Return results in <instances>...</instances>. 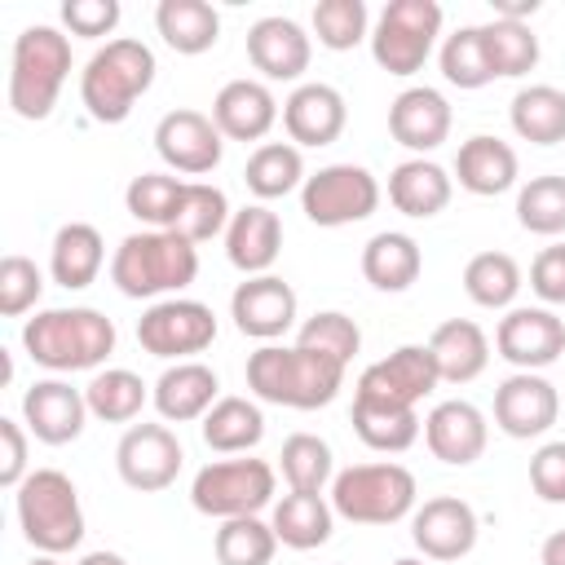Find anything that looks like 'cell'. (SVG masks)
I'll return each instance as SVG.
<instances>
[{"label":"cell","mask_w":565,"mask_h":565,"mask_svg":"<svg viewBox=\"0 0 565 565\" xmlns=\"http://www.w3.org/2000/svg\"><path fill=\"white\" fill-rule=\"evenodd\" d=\"M344 384V362L322 353V349H305V344H260L247 358V388L260 402L274 406H291V411H318L327 402H335Z\"/></svg>","instance_id":"6da1fadb"},{"label":"cell","mask_w":565,"mask_h":565,"mask_svg":"<svg viewBox=\"0 0 565 565\" xmlns=\"http://www.w3.org/2000/svg\"><path fill=\"white\" fill-rule=\"evenodd\" d=\"M22 349L44 371H93L115 353V322L88 305L44 309V313L26 318Z\"/></svg>","instance_id":"7a4b0ae2"},{"label":"cell","mask_w":565,"mask_h":565,"mask_svg":"<svg viewBox=\"0 0 565 565\" xmlns=\"http://www.w3.org/2000/svg\"><path fill=\"white\" fill-rule=\"evenodd\" d=\"M154 71L159 66H154L150 44L132 35L106 40L79 71V102L97 124H124L137 97H146V88L154 84Z\"/></svg>","instance_id":"3957f363"},{"label":"cell","mask_w":565,"mask_h":565,"mask_svg":"<svg viewBox=\"0 0 565 565\" xmlns=\"http://www.w3.org/2000/svg\"><path fill=\"white\" fill-rule=\"evenodd\" d=\"M199 278V247L172 230L128 234L110 260V282L128 300H150L163 291H181Z\"/></svg>","instance_id":"277c9868"},{"label":"cell","mask_w":565,"mask_h":565,"mask_svg":"<svg viewBox=\"0 0 565 565\" xmlns=\"http://www.w3.org/2000/svg\"><path fill=\"white\" fill-rule=\"evenodd\" d=\"M71 75V40L57 26H26L13 40V66H9V106L18 119H49L57 106V93Z\"/></svg>","instance_id":"5b68a950"},{"label":"cell","mask_w":565,"mask_h":565,"mask_svg":"<svg viewBox=\"0 0 565 565\" xmlns=\"http://www.w3.org/2000/svg\"><path fill=\"white\" fill-rule=\"evenodd\" d=\"M18 494V525L26 534V543L44 556H62L71 547H79L84 539V508H79V490L62 468H35L26 472V481L13 490Z\"/></svg>","instance_id":"8992f818"},{"label":"cell","mask_w":565,"mask_h":565,"mask_svg":"<svg viewBox=\"0 0 565 565\" xmlns=\"http://www.w3.org/2000/svg\"><path fill=\"white\" fill-rule=\"evenodd\" d=\"M415 494H419L415 472L393 459L353 463L331 481V508L353 525H393L406 512H415Z\"/></svg>","instance_id":"52a82bcc"},{"label":"cell","mask_w":565,"mask_h":565,"mask_svg":"<svg viewBox=\"0 0 565 565\" xmlns=\"http://www.w3.org/2000/svg\"><path fill=\"white\" fill-rule=\"evenodd\" d=\"M441 35V4L437 0H393L384 4L371 31V57L388 75H415Z\"/></svg>","instance_id":"ba28073f"},{"label":"cell","mask_w":565,"mask_h":565,"mask_svg":"<svg viewBox=\"0 0 565 565\" xmlns=\"http://www.w3.org/2000/svg\"><path fill=\"white\" fill-rule=\"evenodd\" d=\"M274 499V468L265 459H216L194 472L190 503L203 516H256Z\"/></svg>","instance_id":"9c48e42d"},{"label":"cell","mask_w":565,"mask_h":565,"mask_svg":"<svg viewBox=\"0 0 565 565\" xmlns=\"http://www.w3.org/2000/svg\"><path fill=\"white\" fill-rule=\"evenodd\" d=\"M375 207H380V181L358 163H327L300 185V212L322 230L366 221Z\"/></svg>","instance_id":"30bf717a"},{"label":"cell","mask_w":565,"mask_h":565,"mask_svg":"<svg viewBox=\"0 0 565 565\" xmlns=\"http://www.w3.org/2000/svg\"><path fill=\"white\" fill-rule=\"evenodd\" d=\"M216 340V313L203 300H159L137 318V344L154 358H190Z\"/></svg>","instance_id":"8fae6325"},{"label":"cell","mask_w":565,"mask_h":565,"mask_svg":"<svg viewBox=\"0 0 565 565\" xmlns=\"http://www.w3.org/2000/svg\"><path fill=\"white\" fill-rule=\"evenodd\" d=\"M181 459H185V450L168 424H132L115 446V468H119L124 486H132L141 494L168 490L181 472Z\"/></svg>","instance_id":"7c38bea8"},{"label":"cell","mask_w":565,"mask_h":565,"mask_svg":"<svg viewBox=\"0 0 565 565\" xmlns=\"http://www.w3.org/2000/svg\"><path fill=\"white\" fill-rule=\"evenodd\" d=\"M154 150L172 172L185 177H203L221 163V128L212 124V115L203 110H168L154 128Z\"/></svg>","instance_id":"4fadbf2b"},{"label":"cell","mask_w":565,"mask_h":565,"mask_svg":"<svg viewBox=\"0 0 565 565\" xmlns=\"http://www.w3.org/2000/svg\"><path fill=\"white\" fill-rule=\"evenodd\" d=\"M556 415H561V397L552 380H543L539 371H516L494 388V424L516 441L543 437L556 424Z\"/></svg>","instance_id":"5bb4252c"},{"label":"cell","mask_w":565,"mask_h":565,"mask_svg":"<svg viewBox=\"0 0 565 565\" xmlns=\"http://www.w3.org/2000/svg\"><path fill=\"white\" fill-rule=\"evenodd\" d=\"M494 349L516 371H543L565 353V322L552 309H508V318H499Z\"/></svg>","instance_id":"9a60e30c"},{"label":"cell","mask_w":565,"mask_h":565,"mask_svg":"<svg viewBox=\"0 0 565 565\" xmlns=\"http://www.w3.org/2000/svg\"><path fill=\"white\" fill-rule=\"evenodd\" d=\"M477 512L472 503L455 499V494H437L424 499V508H415L411 516V539L428 561H459L477 547Z\"/></svg>","instance_id":"2e32d148"},{"label":"cell","mask_w":565,"mask_h":565,"mask_svg":"<svg viewBox=\"0 0 565 565\" xmlns=\"http://www.w3.org/2000/svg\"><path fill=\"white\" fill-rule=\"evenodd\" d=\"M230 318L252 340H278L296 322V291L282 278H274V274H256V278L234 287Z\"/></svg>","instance_id":"e0dca14e"},{"label":"cell","mask_w":565,"mask_h":565,"mask_svg":"<svg viewBox=\"0 0 565 565\" xmlns=\"http://www.w3.org/2000/svg\"><path fill=\"white\" fill-rule=\"evenodd\" d=\"M22 419H26L35 441L66 446L84 433L88 397H84V388H71L66 380H40L22 393Z\"/></svg>","instance_id":"ac0fdd59"},{"label":"cell","mask_w":565,"mask_h":565,"mask_svg":"<svg viewBox=\"0 0 565 565\" xmlns=\"http://www.w3.org/2000/svg\"><path fill=\"white\" fill-rule=\"evenodd\" d=\"M437 384H441V375H437V362H433L428 344H402V349H393L388 358H380L375 366H366L358 375L362 393H375V397H388V402H402V406H419Z\"/></svg>","instance_id":"d6986e66"},{"label":"cell","mask_w":565,"mask_h":565,"mask_svg":"<svg viewBox=\"0 0 565 565\" xmlns=\"http://www.w3.org/2000/svg\"><path fill=\"white\" fill-rule=\"evenodd\" d=\"M247 57L265 79H282L287 84V79H300L309 71L313 44H309L300 22L274 13V18H260V22L247 26Z\"/></svg>","instance_id":"ffe728a7"},{"label":"cell","mask_w":565,"mask_h":565,"mask_svg":"<svg viewBox=\"0 0 565 565\" xmlns=\"http://www.w3.org/2000/svg\"><path fill=\"white\" fill-rule=\"evenodd\" d=\"M388 132L397 146H406L424 159L428 150H437L450 137V102L428 84L402 88L388 106Z\"/></svg>","instance_id":"44dd1931"},{"label":"cell","mask_w":565,"mask_h":565,"mask_svg":"<svg viewBox=\"0 0 565 565\" xmlns=\"http://www.w3.org/2000/svg\"><path fill=\"white\" fill-rule=\"evenodd\" d=\"M486 437H490L486 415H481L472 402H463V397L437 402V406L428 411V419H424V441H428V450H433L441 463H455V468L481 459Z\"/></svg>","instance_id":"7402d4cb"},{"label":"cell","mask_w":565,"mask_h":565,"mask_svg":"<svg viewBox=\"0 0 565 565\" xmlns=\"http://www.w3.org/2000/svg\"><path fill=\"white\" fill-rule=\"evenodd\" d=\"M349 106L331 84H300L282 102V128L296 146H331L344 132Z\"/></svg>","instance_id":"603a6c76"},{"label":"cell","mask_w":565,"mask_h":565,"mask_svg":"<svg viewBox=\"0 0 565 565\" xmlns=\"http://www.w3.org/2000/svg\"><path fill=\"white\" fill-rule=\"evenodd\" d=\"M212 124L230 141H260L278 124V102L260 79H230L212 102Z\"/></svg>","instance_id":"cb8c5ba5"},{"label":"cell","mask_w":565,"mask_h":565,"mask_svg":"<svg viewBox=\"0 0 565 565\" xmlns=\"http://www.w3.org/2000/svg\"><path fill=\"white\" fill-rule=\"evenodd\" d=\"M282 252V221L278 212H269L265 203H247L243 212L230 216L225 225V256L234 269H243L247 278L265 274Z\"/></svg>","instance_id":"d4e9b609"},{"label":"cell","mask_w":565,"mask_h":565,"mask_svg":"<svg viewBox=\"0 0 565 565\" xmlns=\"http://www.w3.org/2000/svg\"><path fill=\"white\" fill-rule=\"evenodd\" d=\"M216 371L203 362H177L154 380V411L168 424H185V419H203L221 397H216Z\"/></svg>","instance_id":"484cf974"},{"label":"cell","mask_w":565,"mask_h":565,"mask_svg":"<svg viewBox=\"0 0 565 565\" xmlns=\"http://www.w3.org/2000/svg\"><path fill=\"white\" fill-rule=\"evenodd\" d=\"M349 419H353V433L362 437V446L384 450V455L411 450L419 437L415 406H402V402H388V397H375L362 388H353V415Z\"/></svg>","instance_id":"4316f807"},{"label":"cell","mask_w":565,"mask_h":565,"mask_svg":"<svg viewBox=\"0 0 565 565\" xmlns=\"http://www.w3.org/2000/svg\"><path fill=\"white\" fill-rule=\"evenodd\" d=\"M455 177L468 194H481V199H494L503 190L516 185V150L490 132H477L459 146L455 154Z\"/></svg>","instance_id":"83f0119b"},{"label":"cell","mask_w":565,"mask_h":565,"mask_svg":"<svg viewBox=\"0 0 565 565\" xmlns=\"http://www.w3.org/2000/svg\"><path fill=\"white\" fill-rule=\"evenodd\" d=\"M455 194V181L441 163L433 159H406L388 172V203L402 212V216H415V221H428L437 216Z\"/></svg>","instance_id":"f1b7e54d"},{"label":"cell","mask_w":565,"mask_h":565,"mask_svg":"<svg viewBox=\"0 0 565 565\" xmlns=\"http://www.w3.org/2000/svg\"><path fill=\"white\" fill-rule=\"evenodd\" d=\"M428 353L437 362V375L446 384H468L486 371L490 362V340L472 318H446L433 335H428Z\"/></svg>","instance_id":"f546056e"},{"label":"cell","mask_w":565,"mask_h":565,"mask_svg":"<svg viewBox=\"0 0 565 565\" xmlns=\"http://www.w3.org/2000/svg\"><path fill=\"white\" fill-rule=\"evenodd\" d=\"M106 260V243L97 234V225L88 221H71L53 234V252H49V274L53 282H62L66 291H84L88 282H97Z\"/></svg>","instance_id":"4dcf8cb0"},{"label":"cell","mask_w":565,"mask_h":565,"mask_svg":"<svg viewBox=\"0 0 565 565\" xmlns=\"http://www.w3.org/2000/svg\"><path fill=\"white\" fill-rule=\"evenodd\" d=\"M154 26L172 53L199 57L221 40V13L207 0H159Z\"/></svg>","instance_id":"1f68e13d"},{"label":"cell","mask_w":565,"mask_h":565,"mask_svg":"<svg viewBox=\"0 0 565 565\" xmlns=\"http://www.w3.org/2000/svg\"><path fill=\"white\" fill-rule=\"evenodd\" d=\"M424 269L419 243L402 230H384L362 247V274L375 291H406Z\"/></svg>","instance_id":"d6a6232c"},{"label":"cell","mask_w":565,"mask_h":565,"mask_svg":"<svg viewBox=\"0 0 565 565\" xmlns=\"http://www.w3.org/2000/svg\"><path fill=\"white\" fill-rule=\"evenodd\" d=\"M331 521H335V508L322 499V494H305V490H291L274 503V534L282 547H296V552H309V547H322L331 539Z\"/></svg>","instance_id":"836d02e7"},{"label":"cell","mask_w":565,"mask_h":565,"mask_svg":"<svg viewBox=\"0 0 565 565\" xmlns=\"http://www.w3.org/2000/svg\"><path fill=\"white\" fill-rule=\"evenodd\" d=\"M260 437H265V415L247 397H221L203 415V441L216 455H247Z\"/></svg>","instance_id":"e575fe53"},{"label":"cell","mask_w":565,"mask_h":565,"mask_svg":"<svg viewBox=\"0 0 565 565\" xmlns=\"http://www.w3.org/2000/svg\"><path fill=\"white\" fill-rule=\"evenodd\" d=\"M512 132L534 146H556L565 141V93L552 84H530L512 97Z\"/></svg>","instance_id":"d590c367"},{"label":"cell","mask_w":565,"mask_h":565,"mask_svg":"<svg viewBox=\"0 0 565 565\" xmlns=\"http://www.w3.org/2000/svg\"><path fill=\"white\" fill-rule=\"evenodd\" d=\"M243 181L256 199H282L296 185H305V159L291 141H260L243 168Z\"/></svg>","instance_id":"8d00e7d4"},{"label":"cell","mask_w":565,"mask_h":565,"mask_svg":"<svg viewBox=\"0 0 565 565\" xmlns=\"http://www.w3.org/2000/svg\"><path fill=\"white\" fill-rule=\"evenodd\" d=\"M463 291L481 309H508L521 291V265L508 252H477L463 265Z\"/></svg>","instance_id":"74e56055"},{"label":"cell","mask_w":565,"mask_h":565,"mask_svg":"<svg viewBox=\"0 0 565 565\" xmlns=\"http://www.w3.org/2000/svg\"><path fill=\"white\" fill-rule=\"evenodd\" d=\"M84 397H88V415H97L106 424H128V419L141 415V406H146L150 393H146V380L137 371L110 366V371H97L93 375V384L84 388Z\"/></svg>","instance_id":"f35d334b"},{"label":"cell","mask_w":565,"mask_h":565,"mask_svg":"<svg viewBox=\"0 0 565 565\" xmlns=\"http://www.w3.org/2000/svg\"><path fill=\"white\" fill-rule=\"evenodd\" d=\"M481 44H486V57H490V71L494 79H516L525 71L539 66V35L530 31V22H486L481 26Z\"/></svg>","instance_id":"ab89813d"},{"label":"cell","mask_w":565,"mask_h":565,"mask_svg":"<svg viewBox=\"0 0 565 565\" xmlns=\"http://www.w3.org/2000/svg\"><path fill=\"white\" fill-rule=\"evenodd\" d=\"M225 225H230V199H225V190H216L207 181H185L181 207H177V216H172L168 230L181 234L185 243H207Z\"/></svg>","instance_id":"60d3db41"},{"label":"cell","mask_w":565,"mask_h":565,"mask_svg":"<svg viewBox=\"0 0 565 565\" xmlns=\"http://www.w3.org/2000/svg\"><path fill=\"white\" fill-rule=\"evenodd\" d=\"M282 477L291 490H305V494H322L327 481H335V459H331V446L313 433H291L282 441Z\"/></svg>","instance_id":"b9f144b4"},{"label":"cell","mask_w":565,"mask_h":565,"mask_svg":"<svg viewBox=\"0 0 565 565\" xmlns=\"http://www.w3.org/2000/svg\"><path fill=\"white\" fill-rule=\"evenodd\" d=\"M212 547H216L221 565H269L278 552V534L260 516H230V521H221Z\"/></svg>","instance_id":"7bdbcfd3"},{"label":"cell","mask_w":565,"mask_h":565,"mask_svg":"<svg viewBox=\"0 0 565 565\" xmlns=\"http://www.w3.org/2000/svg\"><path fill=\"white\" fill-rule=\"evenodd\" d=\"M181 194H185V181H181V177H168V172H141V177L128 181L124 203H128V212H132L141 225H150V230H168L172 216H177V207H181Z\"/></svg>","instance_id":"ee69618b"},{"label":"cell","mask_w":565,"mask_h":565,"mask_svg":"<svg viewBox=\"0 0 565 565\" xmlns=\"http://www.w3.org/2000/svg\"><path fill=\"white\" fill-rule=\"evenodd\" d=\"M516 221L543 238L565 234V177H530L516 194Z\"/></svg>","instance_id":"f6af8a7d"},{"label":"cell","mask_w":565,"mask_h":565,"mask_svg":"<svg viewBox=\"0 0 565 565\" xmlns=\"http://www.w3.org/2000/svg\"><path fill=\"white\" fill-rule=\"evenodd\" d=\"M437 62H441V75L455 88H486L494 79L490 57H486V44H481V26H459L455 35H446Z\"/></svg>","instance_id":"bcb514c9"},{"label":"cell","mask_w":565,"mask_h":565,"mask_svg":"<svg viewBox=\"0 0 565 565\" xmlns=\"http://www.w3.org/2000/svg\"><path fill=\"white\" fill-rule=\"evenodd\" d=\"M366 4L362 0H318L313 4V31L318 44L331 53H349L366 40Z\"/></svg>","instance_id":"7dc6e473"},{"label":"cell","mask_w":565,"mask_h":565,"mask_svg":"<svg viewBox=\"0 0 565 565\" xmlns=\"http://www.w3.org/2000/svg\"><path fill=\"white\" fill-rule=\"evenodd\" d=\"M296 344H305V349H322V353H331V358H340V362L349 366L353 353L362 349V331H358V322H353L349 313H340V309H322V313L305 318Z\"/></svg>","instance_id":"c3c4849f"},{"label":"cell","mask_w":565,"mask_h":565,"mask_svg":"<svg viewBox=\"0 0 565 565\" xmlns=\"http://www.w3.org/2000/svg\"><path fill=\"white\" fill-rule=\"evenodd\" d=\"M40 291H44L40 265H35L31 256L9 252V256L0 260V313H4V318L26 313V309L40 300Z\"/></svg>","instance_id":"681fc988"},{"label":"cell","mask_w":565,"mask_h":565,"mask_svg":"<svg viewBox=\"0 0 565 565\" xmlns=\"http://www.w3.org/2000/svg\"><path fill=\"white\" fill-rule=\"evenodd\" d=\"M62 22L71 26V35H84V40L110 35L119 26V0H66Z\"/></svg>","instance_id":"f907efd6"},{"label":"cell","mask_w":565,"mask_h":565,"mask_svg":"<svg viewBox=\"0 0 565 565\" xmlns=\"http://www.w3.org/2000/svg\"><path fill=\"white\" fill-rule=\"evenodd\" d=\"M530 486L543 503H565V441H547L530 459Z\"/></svg>","instance_id":"816d5d0a"},{"label":"cell","mask_w":565,"mask_h":565,"mask_svg":"<svg viewBox=\"0 0 565 565\" xmlns=\"http://www.w3.org/2000/svg\"><path fill=\"white\" fill-rule=\"evenodd\" d=\"M530 287L547 305H565V243H552L530 265Z\"/></svg>","instance_id":"f5cc1de1"},{"label":"cell","mask_w":565,"mask_h":565,"mask_svg":"<svg viewBox=\"0 0 565 565\" xmlns=\"http://www.w3.org/2000/svg\"><path fill=\"white\" fill-rule=\"evenodd\" d=\"M26 481V433L13 419H0V486L18 490Z\"/></svg>","instance_id":"db71d44e"},{"label":"cell","mask_w":565,"mask_h":565,"mask_svg":"<svg viewBox=\"0 0 565 565\" xmlns=\"http://www.w3.org/2000/svg\"><path fill=\"white\" fill-rule=\"evenodd\" d=\"M490 4H494V18L503 22H525L539 13V0H490Z\"/></svg>","instance_id":"11a10c76"},{"label":"cell","mask_w":565,"mask_h":565,"mask_svg":"<svg viewBox=\"0 0 565 565\" xmlns=\"http://www.w3.org/2000/svg\"><path fill=\"white\" fill-rule=\"evenodd\" d=\"M543 565H565V530H556V534H547L543 539Z\"/></svg>","instance_id":"9f6ffc18"},{"label":"cell","mask_w":565,"mask_h":565,"mask_svg":"<svg viewBox=\"0 0 565 565\" xmlns=\"http://www.w3.org/2000/svg\"><path fill=\"white\" fill-rule=\"evenodd\" d=\"M79 565H128V561H124L119 552H88Z\"/></svg>","instance_id":"6f0895ef"},{"label":"cell","mask_w":565,"mask_h":565,"mask_svg":"<svg viewBox=\"0 0 565 565\" xmlns=\"http://www.w3.org/2000/svg\"><path fill=\"white\" fill-rule=\"evenodd\" d=\"M31 565H57V556H44V552H40V556H35Z\"/></svg>","instance_id":"680465c9"},{"label":"cell","mask_w":565,"mask_h":565,"mask_svg":"<svg viewBox=\"0 0 565 565\" xmlns=\"http://www.w3.org/2000/svg\"><path fill=\"white\" fill-rule=\"evenodd\" d=\"M393 565H424V561H415V556H402V561H393Z\"/></svg>","instance_id":"91938a15"}]
</instances>
